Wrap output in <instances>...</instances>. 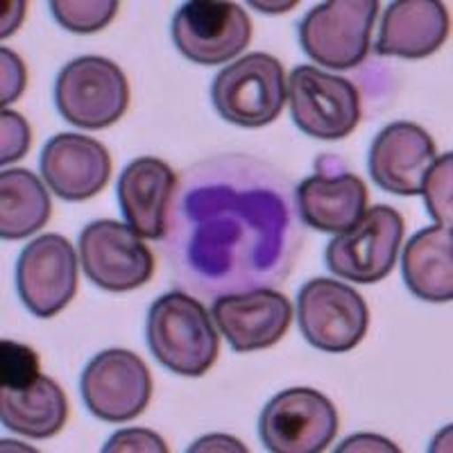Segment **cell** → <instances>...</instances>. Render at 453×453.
Returning <instances> with one entry per match:
<instances>
[{
  "label": "cell",
  "mask_w": 453,
  "mask_h": 453,
  "mask_svg": "<svg viewBox=\"0 0 453 453\" xmlns=\"http://www.w3.org/2000/svg\"><path fill=\"white\" fill-rule=\"evenodd\" d=\"M145 334L157 361L180 376L206 374L220 351V335L209 311L200 299L181 290L155 299Z\"/></svg>",
  "instance_id": "cell-1"
},
{
  "label": "cell",
  "mask_w": 453,
  "mask_h": 453,
  "mask_svg": "<svg viewBox=\"0 0 453 453\" xmlns=\"http://www.w3.org/2000/svg\"><path fill=\"white\" fill-rule=\"evenodd\" d=\"M211 100L222 119L238 127L274 123L288 100L283 64L268 52H250L226 64L213 80Z\"/></svg>",
  "instance_id": "cell-2"
},
{
  "label": "cell",
  "mask_w": 453,
  "mask_h": 453,
  "mask_svg": "<svg viewBox=\"0 0 453 453\" xmlns=\"http://www.w3.org/2000/svg\"><path fill=\"white\" fill-rule=\"evenodd\" d=\"M55 103L64 120L82 129L119 123L129 107L123 68L107 57L84 55L68 62L55 82Z\"/></svg>",
  "instance_id": "cell-3"
},
{
  "label": "cell",
  "mask_w": 453,
  "mask_h": 453,
  "mask_svg": "<svg viewBox=\"0 0 453 453\" xmlns=\"http://www.w3.org/2000/svg\"><path fill=\"white\" fill-rule=\"evenodd\" d=\"M376 16V0L319 3L299 23V43L319 66L349 71L365 62Z\"/></svg>",
  "instance_id": "cell-4"
},
{
  "label": "cell",
  "mask_w": 453,
  "mask_h": 453,
  "mask_svg": "<svg viewBox=\"0 0 453 453\" xmlns=\"http://www.w3.org/2000/svg\"><path fill=\"white\" fill-rule=\"evenodd\" d=\"M299 331L326 354L354 349L370 329V309L354 286L335 279H311L297 295Z\"/></svg>",
  "instance_id": "cell-5"
},
{
  "label": "cell",
  "mask_w": 453,
  "mask_h": 453,
  "mask_svg": "<svg viewBox=\"0 0 453 453\" xmlns=\"http://www.w3.org/2000/svg\"><path fill=\"white\" fill-rule=\"evenodd\" d=\"M402 213L388 204L367 209L361 220L326 245V268L354 283L383 281L395 268L403 241Z\"/></svg>",
  "instance_id": "cell-6"
},
{
  "label": "cell",
  "mask_w": 453,
  "mask_h": 453,
  "mask_svg": "<svg viewBox=\"0 0 453 453\" xmlns=\"http://www.w3.org/2000/svg\"><path fill=\"white\" fill-rule=\"evenodd\" d=\"M338 411L313 388L274 395L258 418V438L273 453H319L335 440Z\"/></svg>",
  "instance_id": "cell-7"
},
{
  "label": "cell",
  "mask_w": 453,
  "mask_h": 453,
  "mask_svg": "<svg viewBox=\"0 0 453 453\" xmlns=\"http://www.w3.org/2000/svg\"><path fill=\"white\" fill-rule=\"evenodd\" d=\"M293 120L306 136L340 141L361 120V96L354 82L318 66H297L288 78Z\"/></svg>",
  "instance_id": "cell-8"
},
{
  "label": "cell",
  "mask_w": 453,
  "mask_h": 453,
  "mask_svg": "<svg viewBox=\"0 0 453 453\" xmlns=\"http://www.w3.org/2000/svg\"><path fill=\"white\" fill-rule=\"evenodd\" d=\"M152 374L141 356L127 349H104L84 367L82 402L93 418L125 424L139 418L152 399Z\"/></svg>",
  "instance_id": "cell-9"
},
{
  "label": "cell",
  "mask_w": 453,
  "mask_h": 453,
  "mask_svg": "<svg viewBox=\"0 0 453 453\" xmlns=\"http://www.w3.org/2000/svg\"><path fill=\"white\" fill-rule=\"evenodd\" d=\"M177 50L200 66H216L236 59L252 39V21L236 3L191 0L173 19Z\"/></svg>",
  "instance_id": "cell-10"
},
{
  "label": "cell",
  "mask_w": 453,
  "mask_h": 453,
  "mask_svg": "<svg viewBox=\"0 0 453 453\" xmlns=\"http://www.w3.org/2000/svg\"><path fill=\"white\" fill-rule=\"evenodd\" d=\"M78 254L84 274L109 293L141 288L155 274V257L148 245L119 220H96L84 226Z\"/></svg>",
  "instance_id": "cell-11"
},
{
  "label": "cell",
  "mask_w": 453,
  "mask_h": 453,
  "mask_svg": "<svg viewBox=\"0 0 453 453\" xmlns=\"http://www.w3.org/2000/svg\"><path fill=\"white\" fill-rule=\"evenodd\" d=\"M78 254L62 234L35 238L16 261V290L35 318H55L78 293Z\"/></svg>",
  "instance_id": "cell-12"
},
{
  "label": "cell",
  "mask_w": 453,
  "mask_h": 453,
  "mask_svg": "<svg viewBox=\"0 0 453 453\" xmlns=\"http://www.w3.org/2000/svg\"><path fill=\"white\" fill-rule=\"evenodd\" d=\"M211 318L238 354L268 349L286 335L293 322L290 299L277 290L222 295L213 302Z\"/></svg>",
  "instance_id": "cell-13"
},
{
  "label": "cell",
  "mask_w": 453,
  "mask_h": 453,
  "mask_svg": "<svg viewBox=\"0 0 453 453\" xmlns=\"http://www.w3.org/2000/svg\"><path fill=\"white\" fill-rule=\"evenodd\" d=\"M438 159L431 134L418 123L396 120L376 134L370 148V175L395 196H419L428 170Z\"/></svg>",
  "instance_id": "cell-14"
},
{
  "label": "cell",
  "mask_w": 453,
  "mask_h": 453,
  "mask_svg": "<svg viewBox=\"0 0 453 453\" xmlns=\"http://www.w3.org/2000/svg\"><path fill=\"white\" fill-rule=\"evenodd\" d=\"M46 186L66 202L98 196L111 175V157L100 141L82 134H57L43 145L39 159Z\"/></svg>",
  "instance_id": "cell-15"
},
{
  "label": "cell",
  "mask_w": 453,
  "mask_h": 453,
  "mask_svg": "<svg viewBox=\"0 0 453 453\" xmlns=\"http://www.w3.org/2000/svg\"><path fill=\"white\" fill-rule=\"evenodd\" d=\"M451 32L449 12L438 0H396L383 12L376 52L424 59L444 46Z\"/></svg>",
  "instance_id": "cell-16"
},
{
  "label": "cell",
  "mask_w": 453,
  "mask_h": 453,
  "mask_svg": "<svg viewBox=\"0 0 453 453\" xmlns=\"http://www.w3.org/2000/svg\"><path fill=\"white\" fill-rule=\"evenodd\" d=\"M175 186V170L157 157H139L125 165L116 193L125 220L141 238L164 236Z\"/></svg>",
  "instance_id": "cell-17"
},
{
  "label": "cell",
  "mask_w": 453,
  "mask_h": 453,
  "mask_svg": "<svg viewBox=\"0 0 453 453\" xmlns=\"http://www.w3.org/2000/svg\"><path fill=\"white\" fill-rule=\"evenodd\" d=\"M299 216L325 234H342L367 211V186L354 173L309 177L297 188Z\"/></svg>",
  "instance_id": "cell-18"
},
{
  "label": "cell",
  "mask_w": 453,
  "mask_h": 453,
  "mask_svg": "<svg viewBox=\"0 0 453 453\" xmlns=\"http://www.w3.org/2000/svg\"><path fill=\"white\" fill-rule=\"evenodd\" d=\"M402 273L408 290L424 302L453 299V232L433 225L408 241L402 257Z\"/></svg>",
  "instance_id": "cell-19"
},
{
  "label": "cell",
  "mask_w": 453,
  "mask_h": 453,
  "mask_svg": "<svg viewBox=\"0 0 453 453\" xmlns=\"http://www.w3.org/2000/svg\"><path fill=\"white\" fill-rule=\"evenodd\" d=\"M0 419L3 426L26 438H52L68 419L66 395L50 376H39L23 390L0 388Z\"/></svg>",
  "instance_id": "cell-20"
},
{
  "label": "cell",
  "mask_w": 453,
  "mask_h": 453,
  "mask_svg": "<svg viewBox=\"0 0 453 453\" xmlns=\"http://www.w3.org/2000/svg\"><path fill=\"white\" fill-rule=\"evenodd\" d=\"M52 204L46 186L23 168L0 173V236L21 241L50 220Z\"/></svg>",
  "instance_id": "cell-21"
},
{
  "label": "cell",
  "mask_w": 453,
  "mask_h": 453,
  "mask_svg": "<svg viewBox=\"0 0 453 453\" xmlns=\"http://www.w3.org/2000/svg\"><path fill=\"white\" fill-rule=\"evenodd\" d=\"M119 0H55L50 3L55 21L75 35L100 32L119 14Z\"/></svg>",
  "instance_id": "cell-22"
},
{
  "label": "cell",
  "mask_w": 453,
  "mask_h": 453,
  "mask_svg": "<svg viewBox=\"0 0 453 453\" xmlns=\"http://www.w3.org/2000/svg\"><path fill=\"white\" fill-rule=\"evenodd\" d=\"M39 356L27 345L3 340L0 342V388L23 390L39 379Z\"/></svg>",
  "instance_id": "cell-23"
},
{
  "label": "cell",
  "mask_w": 453,
  "mask_h": 453,
  "mask_svg": "<svg viewBox=\"0 0 453 453\" xmlns=\"http://www.w3.org/2000/svg\"><path fill=\"white\" fill-rule=\"evenodd\" d=\"M451 191H453V155L447 152L438 157L433 168L428 170L426 181L422 186L426 209L435 225L451 229Z\"/></svg>",
  "instance_id": "cell-24"
},
{
  "label": "cell",
  "mask_w": 453,
  "mask_h": 453,
  "mask_svg": "<svg viewBox=\"0 0 453 453\" xmlns=\"http://www.w3.org/2000/svg\"><path fill=\"white\" fill-rule=\"evenodd\" d=\"M32 143V132L21 113L3 109L0 113V164L7 165L27 155Z\"/></svg>",
  "instance_id": "cell-25"
},
{
  "label": "cell",
  "mask_w": 453,
  "mask_h": 453,
  "mask_svg": "<svg viewBox=\"0 0 453 453\" xmlns=\"http://www.w3.org/2000/svg\"><path fill=\"white\" fill-rule=\"evenodd\" d=\"M104 453L113 451H150V453H165L168 444L161 435H157L150 428H125V431L113 433L109 442L103 447Z\"/></svg>",
  "instance_id": "cell-26"
},
{
  "label": "cell",
  "mask_w": 453,
  "mask_h": 453,
  "mask_svg": "<svg viewBox=\"0 0 453 453\" xmlns=\"http://www.w3.org/2000/svg\"><path fill=\"white\" fill-rule=\"evenodd\" d=\"M0 62H3V88H0V104L7 109V104H12L14 100L21 98V93L26 91V84H27V71H26V64L14 50H7L3 48L0 50Z\"/></svg>",
  "instance_id": "cell-27"
},
{
  "label": "cell",
  "mask_w": 453,
  "mask_h": 453,
  "mask_svg": "<svg viewBox=\"0 0 453 453\" xmlns=\"http://www.w3.org/2000/svg\"><path fill=\"white\" fill-rule=\"evenodd\" d=\"M338 451H399L395 442L381 438V435H370V433H361L354 438L345 440L340 444Z\"/></svg>",
  "instance_id": "cell-28"
},
{
  "label": "cell",
  "mask_w": 453,
  "mask_h": 453,
  "mask_svg": "<svg viewBox=\"0 0 453 453\" xmlns=\"http://www.w3.org/2000/svg\"><path fill=\"white\" fill-rule=\"evenodd\" d=\"M197 451H248V447H242L236 438L232 435H222V433H213V435H206V438L197 440L196 444L188 447V453Z\"/></svg>",
  "instance_id": "cell-29"
},
{
  "label": "cell",
  "mask_w": 453,
  "mask_h": 453,
  "mask_svg": "<svg viewBox=\"0 0 453 453\" xmlns=\"http://www.w3.org/2000/svg\"><path fill=\"white\" fill-rule=\"evenodd\" d=\"M26 3H7L5 10H3V30L0 35L10 36L19 30L23 16H26Z\"/></svg>",
  "instance_id": "cell-30"
}]
</instances>
